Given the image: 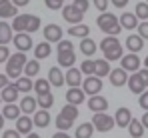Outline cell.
Masks as SVG:
<instances>
[{
    "instance_id": "91938a15",
    "label": "cell",
    "mask_w": 148,
    "mask_h": 138,
    "mask_svg": "<svg viewBox=\"0 0 148 138\" xmlns=\"http://www.w3.org/2000/svg\"><path fill=\"white\" fill-rule=\"evenodd\" d=\"M4 122H6V120H4V116H2V112H0V130H2V126H4Z\"/></svg>"
},
{
    "instance_id": "6125c7cd",
    "label": "cell",
    "mask_w": 148,
    "mask_h": 138,
    "mask_svg": "<svg viewBox=\"0 0 148 138\" xmlns=\"http://www.w3.org/2000/svg\"><path fill=\"white\" fill-rule=\"evenodd\" d=\"M144 68H148V56H146V60H144Z\"/></svg>"
},
{
    "instance_id": "7c38bea8",
    "label": "cell",
    "mask_w": 148,
    "mask_h": 138,
    "mask_svg": "<svg viewBox=\"0 0 148 138\" xmlns=\"http://www.w3.org/2000/svg\"><path fill=\"white\" fill-rule=\"evenodd\" d=\"M64 82L68 86H80L82 84V72H80V68L70 66V68L66 70V74H64Z\"/></svg>"
},
{
    "instance_id": "30bf717a",
    "label": "cell",
    "mask_w": 148,
    "mask_h": 138,
    "mask_svg": "<svg viewBox=\"0 0 148 138\" xmlns=\"http://www.w3.org/2000/svg\"><path fill=\"white\" fill-rule=\"evenodd\" d=\"M88 108H90L92 112H106L108 100H106L104 96H100V94H94V96H90V100H88Z\"/></svg>"
},
{
    "instance_id": "bcb514c9",
    "label": "cell",
    "mask_w": 148,
    "mask_h": 138,
    "mask_svg": "<svg viewBox=\"0 0 148 138\" xmlns=\"http://www.w3.org/2000/svg\"><path fill=\"white\" fill-rule=\"evenodd\" d=\"M72 4L78 8V10H82V12H86V10H88V6H90V2H88V0H74Z\"/></svg>"
},
{
    "instance_id": "f546056e",
    "label": "cell",
    "mask_w": 148,
    "mask_h": 138,
    "mask_svg": "<svg viewBox=\"0 0 148 138\" xmlns=\"http://www.w3.org/2000/svg\"><path fill=\"white\" fill-rule=\"evenodd\" d=\"M74 62H76L74 50H70V52H58V64L62 68H70V66H74Z\"/></svg>"
},
{
    "instance_id": "6da1fadb",
    "label": "cell",
    "mask_w": 148,
    "mask_h": 138,
    "mask_svg": "<svg viewBox=\"0 0 148 138\" xmlns=\"http://www.w3.org/2000/svg\"><path fill=\"white\" fill-rule=\"evenodd\" d=\"M96 24H98V28L102 32H106L110 36H116L122 30V26L118 22V16H114L112 12H102L98 18H96Z\"/></svg>"
},
{
    "instance_id": "836d02e7",
    "label": "cell",
    "mask_w": 148,
    "mask_h": 138,
    "mask_svg": "<svg viewBox=\"0 0 148 138\" xmlns=\"http://www.w3.org/2000/svg\"><path fill=\"white\" fill-rule=\"evenodd\" d=\"M92 132H94V126L92 122H82L78 128H76V138H92Z\"/></svg>"
},
{
    "instance_id": "603a6c76",
    "label": "cell",
    "mask_w": 148,
    "mask_h": 138,
    "mask_svg": "<svg viewBox=\"0 0 148 138\" xmlns=\"http://www.w3.org/2000/svg\"><path fill=\"white\" fill-rule=\"evenodd\" d=\"M12 36H14V32H12V26L8 22H4V20H0V44H8V42H12Z\"/></svg>"
},
{
    "instance_id": "d590c367",
    "label": "cell",
    "mask_w": 148,
    "mask_h": 138,
    "mask_svg": "<svg viewBox=\"0 0 148 138\" xmlns=\"http://www.w3.org/2000/svg\"><path fill=\"white\" fill-rule=\"evenodd\" d=\"M14 84H16L18 92H30L32 90V78H28V76H18Z\"/></svg>"
},
{
    "instance_id": "4fadbf2b",
    "label": "cell",
    "mask_w": 148,
    "mask_h": 138,
    "mask_svg": "<svg viewBox=\"0 0 148 138\" xmlns=\"http://www.w3.org/2000/svg\"><path fill=\"white\" fill-rule=\"evenodd\" d=\"M132 120V112L128 110V108H118L116 110V114H114V124L116 126H120V128H126L128 126V122Z\"/></svg>"
},
{
    "instance_id": "cb8c5ba5",
    "label": "cell",
    "mask_w": 148,
    "mask_h": 138,
    "mask_svg": "<svg viewBox=\"0 0 148 138\" xmlns=\"http://www.w3.org/2000/svg\"><path fill=\"white\" fill-rule=\"evenodd\" d=\"M50 52H52V46H50L48 40H44V42H40V44L34 46V58L36 60H42V58H48Z\"/></svg>"
},
{
    "instance_id": "9a60e30c",
    "label": "cell",
    "mask_w": 148,
    "mask_h": 138,
    "mask_svg": "<svg viewBox=\"0 0 148 138\" xmlns=\"http://www.w3.org/2000/svg\"><path fill=\"white\" fill-rule=\"evenodd\" d=\"M50 82V86H56V88H60L62 84H64V72L58 68V66H54V68L48 70V78H46Z\"/></svg>"
},
{
    "instance_id": "f5cc1de1",
    "label": "cell",
    "mask_w": 148,
    "mask_h": 138,
    "mask_svg": "<svg viewBox=\"0 0 148 138\" xmlns=\"http://www.w3.org/2000/svg\"><path fill=\"white\" fill-rule=\"evenodd\" d=\"M136 74L140 76V80H142V82L148 86V68H142V70L138 68V70H136Z\"/></svg>"
},
{
    "instance_id": "f6af8a7d",
    "label": "cell",
    "mask_w": 148,
    "mask_h": 138,
    "mask_svg": "<svg viewBox=\"0 0 148 138\" xmlns=\"http://www.w3.org/2000/svg\"><path fill=\"white\" fill-rule=\"evenodd\" d=\"M116 42H118V40H116V36H110V34H108V36L100 42V50H106V48H110L112 44H116Z\"/></svg>"
},
{
    "instance_id": "816d5d0a",
    "label": "cell",
    "mask_w": 148,
    "mask_h": 138,
    "mask_svg": "<svg viewBox=\"0 0 148 138\" xmlns=\"http://www.w3.org/2000/svg\"><path fill=\"white\" fill-rule=\"evenodd\" d=\"M8 56H10L8 48H6L4 44H0V62H6V60H8Z\"/></svg>"
},
{
    "instance_id": "3957f363",
    "label": "cell",
    "mask_w": 148,
    "mask_h": 138,
    "mask_svg": "<svg viewBox=\"0 0 148 138\" xmlns=\"http://www.w3.org/2000/svg\"><path fill=\"white\" fill-rule=\"evenodd\" d=\"M92 126H94V130H98V132H108V130L114 128V118L108 116L106 112H94Z\"/></svg>"
},
{
    "instance_id": "f35d334b",
    "label": "cell",
    "mask_w": 148,
    "mask_h": 138,
    "mask_svg": "<svg viewBox=\"0 0 148 138\" xmlns=\"http://www.w3.org/2000/svg\"><path fill=\"white\" fill-rule=\"evenodd\" d=\"M134 14H136V18H140V20H148V2H138Z\"/></svg>"
},
{
    "instance_id": "44dd1931",
    "label": "cell",
    "mask_w": 148,
    "mask_h": 138,
    "mask_svg": "<svg viewBox=\"0 0 148 138\" xmlns=\"http://www.w3.org/2000/svg\"><path fill=\"white\" fill-rule=\"evenodd\" d=\"M102 52H104V58H106L108 62H110V60H120L122 54H124V52H122V44H120V42L112 44L110 48H106V50H102Z\"/></svg>"
},
{
    "instance_id": "ba28073f",
    "label": "cell",
    "mask_w": 148,
    "mask_h": 138,
    "mask_svg": "<svg viewBox=\"0 0 148 138\" xmlns=\"http://www.w3.org/2000/svg\"><path fill=\"white\" fill-rule=\"evenodd\" d=\"M108 78H110V84L112 86H116V88H120L126 84V80H128V72L124 68H114L108 72Z\"/></svg>"
},
{
    "instance_id": "680465c9",
    "label": "cell",
    "mask_w": 148,
    "mask_h": 138,
    "mask_svg": "<svg viewBox=\"0 0 148 138\" xmlns=\"http://www.w3.org/2000/svg\"><path fill=\"white\" fill-rule=\"evenodd\" d=\"M140 122H142V126H144V128H148V110L144 112V116L140 118Z\"/></svg>"
},
{
    "instance_id": "d4e9b609",
    "label": "cell",
    "mask_w": 148,
    "mask_h": 138,
    "mask_svg": "<svg viewBox=\"0 0 148 138\" xmlns=\"http://www.w3.org/2000/svg\"><path fill=\"white\" fill-rule=\"evenodd\" d=\"M32 124L38 126V128H46V126L50 124V112L48 110H36V112H34Z\"/></svg>"
},
{
    "instance_id": "c3c4849f",
    "label": "cell",
    "mask_w": 148,
    "mask_h": 138,
    "mask_svg": "<svg viewBox=\"0 0 148 138\" xmlns=\"http://www.w3.org/2000/svg\"><path fill=\"white\" fill-rule=\"evenodd\" d=\"M138 104H140L144 110H148V90L140 92V100H138Z\"/></svg>"
},
{
    "instance_id": "2e32d148",
    "label": "cell",
    "mask_w": 148,
    "mask_h": 138,
    "mask_svg": "<svg viewBox=\"0 0 148 138\" xmlns=\"http://www.w3.org/2000/svg\"><path fill=\"white\" fill-rule=\"evenodd\" d=\"M2 116H4V120H16L20 116V106L14 102H6L2 106Z\"/></svg>"
},
{
    "instance_id": "11a10c76",
    "label": "cell",
    "mask_w": 148,
    "mask_h": 138,
    "mask_svg": "<svg viewBox=\"0 0 148 138\" xmlns=\"http://www.w3.org/2000/svg\"><path fill=\"white\" fill-rule=\"evenodd\" d=\"M6 84H10V82H8V76H6V74H2V72H0V90H2V88H4V86H6Z\"/></svg>"
},
{
    "instance_id": "ee69618b",
    "label": "cell",
    "mask_w": 148,
    "mask_h": 138,
    "mask_svg": "<svg viewBox=\"0 0 148 138\" xmlns=\"http://www.w3.org/2000/svg\"><path fill=\"white\" fill-rule=\"evenodd\" d=\"M74 50V44L70 40H58V52H70Z\"/></svg>"
},
{
    "instance_id": "4316f807",
    "label": "cell",
    "mask_w": 148,
    "mask_h": 138,
    "mask_svg": "<svg viewBox=\"0 0 148 138\" xmlns=\"http://www.w3.org/2000/svg\"><path fill=\"white\" fill-rule=\"evenodd\" d=\"M110 62L106 60V58H102V60H94V76H98V78H102V76H108V72H110Z\"/></svg>"
},
{
    "instance_id": "1f68e13d",
    "label": "cell",
    "mask_w": 148,
    "mask_h": 138,
    "mask_svg": "<svg viewBox=\"0 0 148 138\" xmlns=\"http://www.w3.org/2000/svg\"><path fill=\"white\" fill-rule=\"evenodd\" d=\"M16 130L20 134H28L32 130V118L30 116H18L16 118Z\"/></svg>"
},
{
    "instance_id": "4dcf8cb0",
    "label": "cell",
    "mask_w": 148,
    "mask_h": 138,
    "mask_svg": "<svg viewBox=\"0 0 148 138\" xmlns=\"http://www.w3.org/2000/svg\"><path fill=\"white\" fill-rule=\"evenodd\" d=\"M36 98L34 96H24L22 98V102H20V112H24V114H32V112H36Z\"/></svg>"
},
{
    "instance_id": "60d3db41",
    "label": "cell",
    "mask_w": 148,
    "mask_h": 138,
    "mask_svg": "<svg viewBox=\"0 0 148 138\" xmlns=\"http://www.w3.org/2000/svg\"><path fill=\"white\" fill-rule=\"evenodd\" d=\"M38 28H40V18H38V16H30L28 26H26V32H28V34H32V32H36Z\"/></svg>"
},
{
    "instance_id": "7a4b0ae2",
    "label": "cell",
    "mask_w": 148,
    "mask_h": 138,
    "mask_svg": "<svg viewBox=\"0 0 148 138\" xmlns=\"http://www.w3.org/2000/svg\"><path fill=\"white\" fill-rule=\"evenodd\" d=\"M26 60H28V58H26L24 52H18V50H16V54H10L8 60H6V76H8V78H18L20 72H22V68H24Z\"/></svg>"
},
{
    "instance_id": "8992f818",
    "label": "cell",
    "mask_w": 148,
    "mask_h": 138,
    "mask_svg": "<svg viewBox=\"0 0 148 138\" xmlns=\"http://www.w3.org/2000/svg\"><path fill=\"white\" fill-rule=\"evenodd\" d=\"M12 42H14V46H16L18 52H26V50L32 48V38H30L28 32H16V34L12 36Z\"/></svg>"
},
{
    "instance_id": "74e56055",
    "label": "cell",
    "mask_w": 148,
    "mask_h": 138,
    "mask_svg": "<svg viewBox=\"0 0 148 138\" xmlns=\"http://www.w3.org/2000/svg\"><path fill=\"white\" fill-rule=\"evenodd\" d=\"M60 114L64 116V118H68V120H76V118H78V108H76L74 104H66V106L60 110Z\"/></svg>"
},
{
    "instance_id": "5b68a950",
    "label": "cell",
    "mask_w": 148,
    "mask_h": 138,
    "mask_svg": "<svg viewBox=\"0 0 148 138\" xmlns=\"http://www.w3.org/2000/svg\"><path fill=\"white\" fill-rule=\"evenodd\" d=\"M82 90H84V94H90V96L98 94V92L102 90V80H100L98 76L90 74V76L82 82Z\"/></svg>"
},
{
    "instance_id": "ab89813d",
    "label": "cell",
    "mask_w": 148,
    "mask_h": 138,
    "mask_svg": "<svg viewBox=\"0 0 148 138\" xmlns=\"http://www.w3.org/2000/svg\"><path fill=\"white\" fill-rule=\"evenodd\" d=\"M56 128L58 130H68V128H72V124H74V120H68V118H64L62 114H58L56 116Z\"/></svg>"
},
{
    "instance_id": "03108f58",
    "label": "cell",
    "mask_w": 148,
    "mask_h": 138,
    "mask_svg": "<svg viewBox=\"0 0 148 138\" xmlns=\"http://www.w3.org/2000/svg\"><path fill=\"white\" fill-rule=\"evenodd\" d=\"M146 2H148V0H146Z\"/></svg>"
},
{
    "instance_id": "ac0fdd59",
    "label": "cell",
    "mask_w": 148,
    "mask_h": 138,
    "mask_svg": "<svg viewBox=\"0 0 148 138\" xmlns=\"http://www.w3.org/2000/svg\"><path fill=\"white\" fill-rule=\"evenodd\" d=\"M126 84H128V88H130V92H134V94H140V92H144L146 90V84L140 80V76L134 72L128 80H126Z\"/></svg>"
},
{
    "instance_id": "7402d4cb",
    "label": "cell",
    "mask_w": 148,
    "mask_h": 138,
    "mask_svg": "<svg viewBox=\"0 0 148 138\" xmlns=\"http://www.w3.org/2000/svg\"><path fill=\"white\" fill-rule=\"evenodd\" d=\"M142 46H144V38H140L138 34H130V36L126 38V48H128V52H140Z\"/></svg>"
},
{
    "instance_id": "484cf974",
    "label": "cell",
    "mask_w": 148,
    "mask_h": 138,
    "mask_svg": "<svg viewBox=\"0 0 148 138\" xmlns=\"http://www.w3.org/2000/svg\"><path fill=\"white\" fill-rule=\"evenodd\" d=\"M80 52H82V56H94V52H96V42L92 40V38H80Z\"/></svg>"
},
{
    "instance_id": "b9f144b4",
    "label": "cell",
    "mask_w": 148,
    "mask_h": 138,
    "mask_svg": "<svg viewBox=\"0 0 148 138\" xmlns=\"http://www.w3.org/2000/svg\"><path fill=\"white\" fill-rule=\"evenodd\" d=\"M80 72H82V74H88V76H90V74H94V60H90V58H88V60H84V62H82V66H80Z\"/></svg>"
},
{
    "instance_id": "d6a6232c",
    "label": "cell",
    "mask_w": 148,
    "mask_h": 138,
    "mask_svg": "<svg viewBox=\"0 0 148 138\" xmlns=\"http://www.w3.org/2000/svg\"><path fill=\"white\" fill-rule=\"evenodd\" d=\"M22 72H24V76H28V78H34V76L40 72V62H38V60H26Z\"/></svg>"
},
{
    "instance_id": "db71d44e",
    "label": "cell",
    "mask_w": 148,
    "mask_h": 138,
    "mask_svg": "<svg viewBox=\"0 0 148 138\" xmlns=\"http://www.w3.org/2000/svg\"><path fill=\"white\" fill-rule=\"evenodd\" d=\"M108 2H112L114 8H124V6L128 4V0H108Z\"/></svg>"
},
{
    "instance_id": "f1b7e54d",
    "label": "cell",
    "mask_w": 148,
    "mask_h": 138,
    "mask_svg": "<svg viewBox=\"0 0 148 138\" xmlns=\"http://www.w3.org/2000/svg\"><path fill=\"white\" fill-rule=\"evenodd\" d=\"M68 34L74 36V38H86V36L90 34V28H88L86 24H72V26L68 28Z\"/></svg>"
},
{
    "instance_id": "83f0119b",
    "label": "cell",
    "mask_w": 148,
    "mask_h": 138,
    "mask_svg": "<svg viewBox=\"0 0 148 138\" xmlns=\"http://www.w3.org/2000/svg\"><path fill=\"white\" fill-rule=\"evenodd\" d=\"M126 128H128V132H130V136H132V138L144 136V130H146V128L142 126V122H140V120H134V118L128 122V126H126Z\"/></svg>"
},
{
    "instance_id": "9f6ffc18",
    "label": "cell",
    "mask_w": 148,
    "mask_h": 138,
    "mask_svg": "<svg viewBox=\"0 0 148 138\" xmlns=\"http://www.w3.org/2000/svg\"><path fill=\"white\" fill-rule=\"evenodd\" d=\"M10 2H12L16 8H22V6H26V4L30 2V0H10Z\"/></svg>"
},
{
    "instance_id": "e7e4bbea",
    "label": "cell",
    "mask_w": 148,
    "mask_h": 138,
    "mask_svg": "<svg viewBox=\"0 0 148 138\" xmlns=\"http://www.w3.org/2000/svg\"><path fill=\"white\" fill-rule=\"evenodd\" d=\"M62 2H64V0H62Z\"/></svg>"
},
{
    "instance_id": "f907efd6",
    "label": "cell",
    "mask_w": 148,
    "mask_h": 138,
    "mask_svg": "<svg viewBox=\"0 0 148 138\" xmlns=\"http://www.w3.org/2000/svg\"><path fill=\"white\" fill-rule=\"evenodd\" d=\"M2 138H20V132L14 128V130H4L2 132Z\"/></svg>"
},
{
    "instance_id": "681fc988",
    "label": "cell",
    "mask_w": 148,
    "mask_h": 138,
    "mask_svg": "<svg viewBox=\"0 0 148 138\" xmlns=\"http://www.w3.org/2000/svg\"><path fill=\"white\" fill-rule=\"evenodd\" d=\"M94 2V6L98 8L100 12H106V8H108V0H92Z\"/></svg>"
},
{
    "instance_id": "be15d7a7",
    "label": "cell",
    "mask_w": 148,
    "mask_h": 138,
    "mask_svg": "<svg viewBox=\"0 0 148 138\" xmlns=\"http://www.w3.org/2000/svg\"><path fill=\"white\" fill-rule=\"evenodd\" d=\"M0 102H2V98H0Z\"/></svg>"
},
{
    "instance_id": "7bdbcfd3",
    "label": "cell",
    "mask_w": 148,
    "mask_h": 138,
    "mask_svg": "<svg viewBox=\"0 0 148 138\" xmlns=\"http://www.w3.org/2000/svg\"><path fill=\"white\" fill-rule=\"evenodd\" d=\"M136 28H138V36L144 38V40H148V20H142Z\"/></svg>"
},
{
    "instance_id": "8d00e7d4",
    "label": "cell",
    "mask_w": 148,
    "mask_h": 138,
    "mask_svg": "<svg viewBox=\"0 0 148 138\" xmlns=\"http://www.w3.org/2000/svg\"><path fill=\"white\" fill-rule=\"evenodd\" d=\"M32 88L36 92V96H38V94H46V92H50V82L46 78H38V80L32 84Z\"/></svg>"
},
{
    "instance_id": "ffe728a7",
    "label": "cell",
    "mask_w": 148,
    "mask_h": 138,
    "mask_svg": "<svg viewBox=\"0 0 148 138\" xmlns=\"http://www.w3.org/2000/svg\"><path fill=\"white\" fill-rule=\"evenodd\" d=\"M118 22H120V26L126 28V30H134V28L138 26V18H136L134 12H124L122 16L118 18Z\"/></svg>"
},
{
    "instance_id": "e575fe53",
    "label": "cell",
    "mask_w": 148,
    "mask_h": 138,
    "mask_svg": "<svg viewBox=\"0 0 148 138\" xmlns=\"http://www.w3.org/2000/svg\"><path fill=\"white\" fill-rule=\"evenodd\" d=\"M36 104H38L42 110H48V108H52V104H54V96H52L50 92L38 94V96H36Z\"/></svg>"
},
{
    "instance_id": "7dc6e473",
    "label": "cell",
    "mask_w": 148,
    "mask_h": 138,
    "mask_svg": "<svg viewBox=\"0 0 148 138\" xmlns=\"http://www.w3.org/2000/svg\"><path fill=\"white\" fill-rule=\"evenodd\" d=\"M44 4L48 6L50 10H58V8H62V0H44Z\"/></svg>"
},
{
    "instance_id": "9c48e42d",
    "label": "cell",
    "mask_w": 148,
    "mask_h": 138,
    "mask_svg": "<svg viewBox=\"0 0 148 138\" xmlns=\"http://www.w3.org/2000/svg\"><path fill=\"white\" fill-rule=\"evenodd\" d=\"M84 90L82 88H78V86H70L68 90H66V102L68 104H74V106H78V104H82L84 102Z\"/></svg>"
},
{
    "instance_id": "6f0895ef",
    "label": "cell",
    "mask_w": 148,
    "mask_h": 138,
    "mask_svg": "<svg viewBox=\"0 0 148 138\" xmlns=\"http://www.w3.org/2000/svg\"><path fill=\"white\" fill-rule=\"evenodd\" d=\"M52 138H70V136H68V134H66L64 130H58V132H56V134H54Z\"/></svg>"
},
{
    "instance_id": "277c9868",
    "label": "cell",
    "mask_w": 148,
    "mask_h": 138,
    "mask_svg": "<svg viewBox=\"0 0 148 138\" xmlns=\"http://www.w3.org/2000/svg\"><path fill=\"white\" fill-rule=\"evenodd\" d=\"M62 16H64V20L70 24H80L82 22V18H84V12L82 10H78L74 4H68V6H62Z\"/></svg>"
},
{
    "instance_id": "d6986e66",
    "label": "cell",
    "mask_w": 148,
    "mask_h": 138,
    "mask_svg": "<svg viewBox=\"0 0 148 138\" xmlns=\"http://www.w3.org/2000/svg\"><path fill=\"white\" fill-rule=\"evenodd\" d=\"M0 98L4 102H16L18 100V88H16V84H6L2 88V92H0Z\"/></svg>"
},
{
    "instance_id": "e0dca14e",
    "label": "cell",
    "mask_w": 148,
    "mask_h": 138,
    "mask_svg": "<svg viewBox=\"0 0 148 138\" xmlns=\"http://www.w3.org/2000/svg\"><path fill=\"white\" fill-rule=\"evenodd\" d=\"M32 14H16L14 20H12V32H26V26H28V20H30Z\"/></svg>"
},
{
    "instance_id": "5bb4252c",
    "label": "cell",
    "mask_w": 148,
    "mask_h": 138,
    "mask_svg": "<svg viewBox=\"0 0 148 138\" xmlns=\"http://www.w3.org/2000/svg\"><path fill=\"white\" fill-rule=\"evenodd\" d=\"M18 14V8L10 0H0V18H14Z\"/></svg>"
},
{
    "instance_id": "8fae6325",
    "label": "cell",
    "mask_w": 148,
    "mask_h": 138,
    "mask_svg": "<svg viewBox=\"0 0 148 138\" xmlns=\"http://www.w3.org/2000/svg\"><path fill=\"white\" fill-rule=\"evenodd\" d=\"M44 40H50V42L62 40V28L58 24H46L44 26Z\"/></svg>"
},
{
    "instance_id": "52a82bcc",
    "label": "cell",
    "mask_w": 148,
    "mask_h": 138,
    "mask_svg": "<svg viewBox=\"0 0 148 138\" xmlns=\"http://www.w3.org/2000/svg\"><path fill=\"white\" fill-rule=\"evenodd\" d=\"M120 64H122L120 68H124L126 72H136V70L140 68V58L136 56V52H130V54H126V56L122 54Z\"/></svg>"
},
{
    "instance_id": "94428289",
    "label": "cell",
    "mask_w": 148,
    "mask_h": 138,
    "mask_svg": "<svg viewBox=\"0 0 148 138\" xmlns=\"http://www.w3.org/2000/svg\"><path fill=\"white\" fill-rule=\"evenodd\" d=\"M26 138H40V136H38V134H32V132H28V136H26Z\"/></svg>"
}]
</instances>
